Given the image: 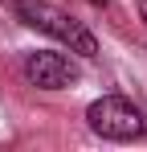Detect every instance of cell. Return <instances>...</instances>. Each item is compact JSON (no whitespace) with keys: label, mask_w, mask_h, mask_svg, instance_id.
<instances>
[{"label":"cell","mask_w":147,"mask_h":152,"mask_svg":"<svg viewBox=\"0 0 147 152\" xmlns=\"http://www.w3.org/2000/svg\"><path fill=\"white\" fill-rule=\"evenodd\" d=\"M17 17H21L24 25H33V29H41V33H49V37H57L61 45H70V50L82 53V58H94L98 53L94 33L82 25V21H74L70 12L45 4V0H17Z\"/></svg>","instance_id":"cell-1"},{"label":"cell","mask_w":147,"mask_h":152,"mask_svg":"<svg viewBox=\"0 0 147 152\" xmlns=\"http://www.w3.org/2000/svg\"><path fill=\"white\" fill-rule=\"evenodd\" d=\"M86 119L102 140H139L147 136V115L122 95H102L86 107Z\"/></svg>","instance_id":"cell-2"},{"label":"cell","mask_w":147,"mask_h":152,"mask_svg":"<svg viewBox=\"0 0 147 152\" xmlns=\"http://www.w3.org/2000/svg\"><path fill=\"white\" fill-rule=\"evenodd\" d=\"M24 78H29L33 86H41V91H61V86L78 82V66H74L66 53L37 50V53L24 58Z\"/></svg>","instance_id":"cell-3"},{"label":"cell","mask_w":147,"mask_h":152,"mask_svg":"<svg viewBox=\"0 0 147 152\" xmlns=\"http://www.w3.org/2000/svg\"><path fill=\"white\" fill-rule=\"evenodd\" d=\"M86 4H94V8H106V4H110V0H86Z\"/></svg>","instance_id":"cell-4"},{"label":"cell","mask_w":147,"mask_h":152,"mask_svg":"<svg viewBox=\"0 0 147 152\" xmlns=\"http://www.w3.org/2000/svg\"><path fill=\"white\" fill-rule=\"evenodd\" d=\"M139 12H143V21H147V0H139Z\"/></svg>","instance_id":"cell-5"}]
</instances>
